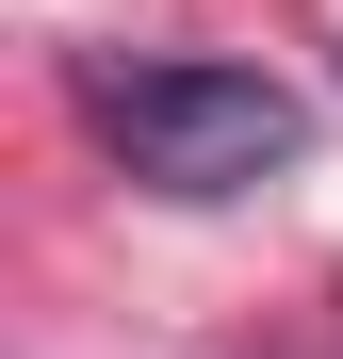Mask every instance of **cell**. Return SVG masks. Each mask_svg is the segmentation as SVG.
<instances>
[{
	"label": "cell",
	"instance_id": "cell-1",
	"mask_svg": "<svg viewBox=\"0 0 343 359\" xmlns=\"http://www.w3.org/2000/svg\"><path fill=\"white\" fill-rule=\"evenodd\" d=\"M98 147L147 180V196H262L278 163L311 147V98L262 66H196V49H147V66H82Z\"/></svg>",
	"mask_w": 343,
	"mask_h": 359
}]
</instances>
